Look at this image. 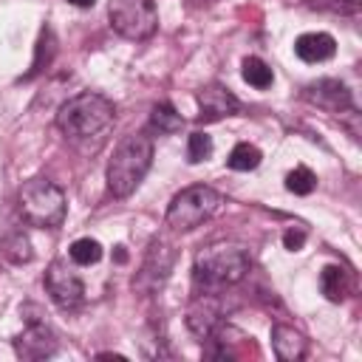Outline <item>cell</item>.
I'll return each mask as SVG.
<instances>
[{"label":"cell","mask_w":362,"mask_h":362,"mask_svg":"<svg viewBox=\"0 0 362 362\" xmlns=\"http://www.w3.org/2000/svg\"><path fill=\"white\" fill-rule=\"evenodd\" d=\"M116 116V107L110 99H105L102 93H76L71 96L59 113H57V127L71 136V139H90L96 133H102Z\"/></svg>","instance_id":"3"},{"label":"cell","mask_w":362,"mask_h":362,"mask_svg":"<svg viewBox=\"0 0 362 362\" xmlns=\"http://www.w3.org/2000/svg\"><path fill=\"white\" fill-rule=\"evenodd\" d=\"M107 17L116 34L124 40H150L158 28V11L153 0H110Z\"/></svg>","instance_id":"6"},{"label":"cell","mask_w":362,"mask_h":362,"mask_svg":"<svg viewBox=\"0 0 362 362\" xmlns=\"http://www.w3.org/2000/svg\"><path fill=\"white\" fill-rule=\"evenodd\" d=\"M249 255L243 246L235 243H212L195 255L192 277L195 286L204 291H218L223 286H235L249 274Z\"/></svg>","instance_id":"1"},{"label":"cell","mask_w":362,"mask_h":362,"mask_svg":"<svg viewBox=\"0 0 362 362\" xmlns=\"http://www.w3.org/2000/svg\"><path fill=\"white\" fill-rule=\"evenodd\" d=\"M294 54L303 59V62H325L337 54V42L331 34L325 31H311V34H300L297 42H294Z\"/></svg>","instance_id":"13"},{"label":"cell","mask_w":362,"mask_h":362,"mask_svg":"<svg viewBox=\"0 0 362 362\" xmlns=\"http://www.w3.org/2000/svg\"><path fill=\"white\" fill-rule=\"evenodd\" d=\"M305 99L331 110V113H354V99H351V90L339 82V79H320V82H311L305 88Z\"/></svg>","instance_id":"11"},{"label":"cell","mask_w":362,"mask_h":362,"mask_svg":"<svg viewBox=\"0 0 362 362\" xmlns=\"http://www.w3.org/2000/svg\"><path fill=\"white\" fill-rule=\"evenodd\" d=\"M3 255L11 260V263H28L31 260V243L23 232H11L6 240H3Z\"/></svg>","instance_id":"21"},{"label":"cell","mask_w":362,"mask_h":362,"mask_svg":"<svg viewBox=\"0 0 362 362\" xmlns=\"http://www.w3.org/2000/svg\"><path fill=\"white\" fill-rule=\"evenodd\" d=\"M99 359H119V362H122L124 356H122V354H99Z\"/></svg>","instance_id":"27"},{"label":"cell","mask_w":362,"mask_h":362,"mask_svg":"<svg viewBox=\"0 0 362 362\" xmlns=\"http://www.w3.org/2000/svg\"><path fill=\"white\" fill-rule=\"evenodd\" d=\"M243 82H249L252 88H257V90H266L272 82H274V74H272V68L263 62V59H257V57H246L243 59Z\"/></svg>","instance_id":"17"},{"label":"cell","mask_w":362,"mask_h":362,"mask_svg":"<svg viewBox=\"0 0 362 362\" xmlns=\"http://www.w3.org/2000/svg\"><path fill=\"white\" fill-rule=\"evenodd\" d=\"M45 288H48L51 300H54L59 308H65V311L76 308V305L85 300L82 277H79L74 269H68V263H62V260H54V263L48 266V272H45Z\"/></svg>","instance_id":"7"},{"label":"cell","mask_w":362,"mask_h":362,"mask_svg":"<svg viewBox=\"0 0 362 362\" xmlns=\"http://www.w3.org/2000/svg\"><path fill=\"white\" fill-rule=\"evenodd\" d=\"M150 127L156 133H178L184 127V119L170 102H158L153 107V113H150Z\"/></svg>","instance_id":"16"},{"label":"cell","mask_w":362,"mask_h":362,"mask_svg":"<svg viewBox=\"0 0 362 362\" xmlns=\"http://www.w3.org/2000/svg\"><path fill=\"white\" fill-rule=\"evenodd\" d=\"M187 325L201 339H209L223 325V308H221V300L215 297V291H201L192 300V305L187 311Z\"/></svg>","instance_id":"9"},{"label":"cell","mask_w":362,"mask_h":362,"mask_svg":"<svg viewBox=\"0 0 362 362\" xmlns=\"http://www.w3.org/2000/svg\"><path fill=\"white\" fill-rule=\"evenodd\" d=\"M260 150L255 147V144H249V141H240V144H235L232 147V153H229V158H226V164L232 167V170H240V173H249V170H255L257 164H260Z\"/></svg>","instance_id":"18"},{"label":"cell","mask_w":362,"mask_h":362,"mask_svg":"<svg viewBox=\"0 0 362 362\" xmlns=\"http://www.w3.org/2000/svg\"><path fill=\"white\" fill-rule=\"evenodd\" d=\"M334 11H345V14H354L356 8H359V0H334V3H328Z\"/></svg>","instance_id":"25"},{"label":"cell","mask_w":362,"mask_h":362,"mask_svg":"<svg viewBox=\"0 0 362 362\" xmlns=\"http://www.w3.org/2000/svg\"><path fill=\"white\" fill-rule=\"evenodd\" d=\"M221 195L212 189V187H204V184H195V187H187L181 189L170 206H167V223L175 229V232H192L195 226H201L204 221H209L218 209H221Z\"/></svg>","instance_id":"5"},{"label":"cell","mask_w":362,"mask_h":362,"mask_svg":"<svg viewBox=\"0 0 362 362\" xmlns=\"http://www.w3.org/2000/svg\"><path fill=\"white\" fill-rule=\"evenodd\" d=\"M150 164H153V139L147 133L124 136L116 144L107 164V189L116 198H127L141 184Z\"/></svg>","instance_id":"2"},{"label":"cell","mask_w":362,"mask_h":362,"mask_svg":"<svg viewBox=\"0 0 362 362\" xmlns=\"http://www.w3.org/2000/svg\"><path fill=\"white\" fill-rule=\"evenodd\" d=\"M68 3H71V6H76V8H90L96 0H68Z\"/></svg>","instance_id":"26"},{"label":"cell","mask_w":362,"mask_h":362,"mask_svg":"<svg viewBox=\"0 0 362 362\" xmlns=\"http://www.w3.org/2000/svg\"><path fill=\"white\" fill-rule=\"evenodd\" d=\"M212 156V136H206V133H192L189 136V141H187V161L189 164H201V161H206Z\"/></svg>","instance_id":"23"},{"label":"cell","mask_w":362,"mask_h":362,"mask_svg":"<svg viewBox=\"0 0 362 362\" xmlns=\"http://www.w3.org/2000/svg\"><path fill=\"white\" fill-rule=\"evenodd\" d=\"M14 351L20 359H45L57 354V339L51 334V328L40 320H28V328L14 339Z\"/></svg>","instance_id":"10"},{"label":"cell","mask_w":362,"mask_h":362,"mask_svg":"<svg viewBox=\"0 0 362 362\" xmlns=\"http://www.w3.org/2000/svg\"><path fill=\"white\" fill-rule=\"evenodd\" d=\"M20 218L31 226L51 229L65 221V195L48 178H31L20 187Z\"/></svg>","instance_id":"4"},{"label":"cell","mask_w":362,"mask_h":362,"mask_svg":"<svg viewBox=\"0 0 362 362\" xmlns=\"http://www.w3.org/2000/svg\"><path fill=\"white\" fill-rule=\"evenodd\" d=\"M314 187H317V175L308 167H294L286 175V189L294 195H308V192H314Z\"/></svg>","instance_id":"22"},{"label":"cell","mask_w":362,"mask_h":362,"mask_svg":"<svg viewBox=\"0 0 362 362\" xmlns=\"http://www.w3.org/2000/svg\"><path fill=\"white\" fill-rule=\"evenodd\" d=\"M320 288L325 294V300L331 303H342L351 291V280H348V272L342 266H325L322 274H320Z\"/></svg>","instance_id":"15"},{"label":"cell","mask_w":362,"mask_h":362,"mask_svg":"<svg viewBox=\"0 0 362 362\" xmlns=\"http://www.w3.org/2000/svg\"><path fill=\"white\" fill-rule=\"evenodd\" d=\"M198 122H218L223 116H235L240 110V102L235 93L223 85H206L198 93Z\"/></svg>","instance_id":"12"},{"label":"cell","mask_w":362,"mask_h":362,"mask_svg":"<svg viewBox=\"0 0 362 362\" xmlns=\"http://www.w3.org/2000/svg\"><path fill=\"white\" fill-rule=\"evenodd\" d=\"M272 348H274L277 359H283V362H300L308 351L303 334L288 328V325H274L272 328Z\"/></svg>","instance_id":"14"},{"label":"cell","mask_w":362,"mask_h":362,"mask_svg":"<svg viewBox=\"0 0 362 362\" xmlns=\"http://www.w3.org/2000/svg\"><path fill=\"white\" fill-rule=\"evenodd\" d=\"M68 255H71L74 263H79V266H90V263H99V257H102V246H99V240H93V238H79V240L71 243Z\"/></svg>","instance_id":"19"},{"label":"cell","mask_w":362,"mask_h":362,"mask_svg":"<svg viewBox=\"0 0 362 362\" xmlns=\"http://www.w3.org/2000/svg\"><path fill=\"white\" fill-rule=\"evenodd\" d=\"M173 263H175L173 246H167L164 240H156V243L147 249V255H144V263H141V269H139V274H136V280H133V288L147 291V294L156 291V288L170 277Z\"/></svg>","instance_id":"8"},{"label":"cell","mask_w":362,"mask_h":362,"mask_svg":"<svg viewBox=\"0 0 362 362\" xmlns=\"http://www.w3.org/2000/svg\"><path fill=\"white\" fill-rule=\"evenodd\" d=\"M303 243H305V232H303V229H288V232L283 235V246H286L288 252H300Z\"/></svg>","instance_id":"24"},{"label":"cell","mask_w":362,"mask_h":362,"mask_svg":"<svg viewBox=\"0 0 362 362\" xmlns=\"http://www.w3.org/2000/svg\"><path fill=\"white\" fill-rule=\"evenodd\" d=\"M54 51H57V45H54V34H51V28L45 25L42 28V34H40V42H37V57H34V62H31V71L25 74V79H31V76H37L48 62H51V57H54Z\"/></svg>","instance_id":"20"}]
</instances>
